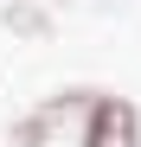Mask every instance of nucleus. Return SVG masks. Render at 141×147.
<instances>
[{
    "label": "nucleus",
    "mask_w": 141,
    "mask_h": 147,
    "mask_svg": "<svg viewBox=\"0 0 141 147\" xmlns=\"http://www.w3.org/2000/svg\"><path fill=\"white\" fill-rule=\"evenodd\" d=\"M141 141V121L122 96H96L90 109V128H83V147H135Z\"/></svg>",
    "instance_id": "f257e3e1"
}]
</instances>
